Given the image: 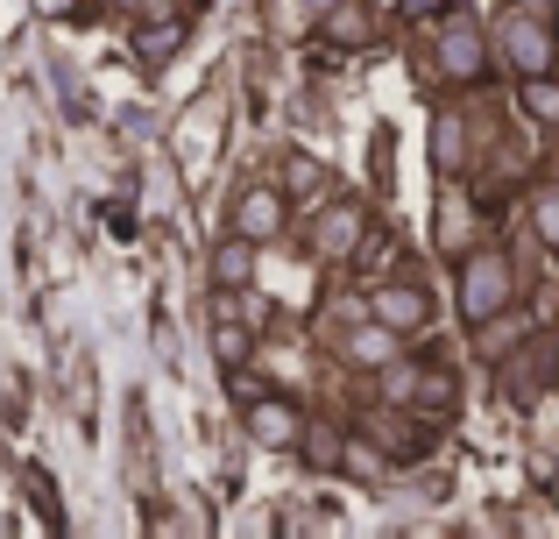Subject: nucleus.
<instances>
[{
  "instance_id": "f03ea898",
  "label": "nucleus",
  "mask_w": 559,
  "mask_h": 539,
  "mask_svg": "<svg viewBox=\"0 0 559 539\" xmlns=\"http://www.w3.org/2000/svg\"><path fill=\"white\" fill-rule=\"evenodd\" d=\"M510 298H518V270H510L503 256L481 249V256H467V263H461V319H475V327H481V319H496Z\"/></svg>"
},
{
  "instance_id": "20e7f679",
  "label": "nucleus",
  "mask_w": 559,
  "mask_h": 539,
  "mask_svg": "<svg viewBox=\"0 0 559 539\" xmlns=\"http://www.w3.org/2000/svg\"><path fill=\"white\" fill-rule=\"evenodd\" d=\"M489 65H496L489 36H481L475 22H447V36H439V71H447V79H461V85H475Z\"/></svg>"
},
{
  "instance_id": "9b49d317",
  "label": "nucleus",
  "mask_w": 559,
  "mask_h": 539,
  "mask_svg": "<svg viewBox=\"0 0 559 539\" xmlns=\"http://www.w3.org/2000/svg\"><path fill=\"white\" fill-rule=\"evenodd\" d=\"M248 270H255V242H248V235L219 242V256H213V277H219V291H248Z\"/></svg>"
},
{
  "instance_id": "7ed1b4c3",
  "label": "nucleus",
  "mask_w": 559,
  "mask_h": 539,
  "mask_svg": "<svg viewBox=\"0 0 559 539\" xmlns=\"http://www.w3.org/2000/svg\"><path fill=\"white\" fill-rule=\"evenodd\" d=\"M369 313L382 327H396V333H425L432 327V291H425L418 277H382L369 291Z\"/></svg>"
},
{
  "instance_id": "f3484780",
  "label": "nucleus",
  "mask_w": 559,
  "mask_h": 539,
  "mask_svg": "<svg viewBox=\"0 0 559 539\" xmlns=\"http://www.w3.org/2000/svg\"><path fill=\"white\" fill-rule=\"evenodd\" d=\"M284 185H290V192H298V199H312V192H319V164H312V156H290Z\"/></svg>"
},
{
  "instance_id": "a211bd4d",
  "label": "nucleus",
  "mask_w": 559,
  "mask_h": 539,
  "mask_svg": "<svg viewBox=\"0 0 559 539\" xmlns=\"http://www.w3.org/2000/svg\"><path fill=\"white\" fill-rule=\"evenodd\" d=\"M538 242H546V249H559V192L538 199Z\"/></svg>"
},
{
  "instance_id": "ddd939ff",
  "label": "nucleus",
  "mask_w": 559,
  "mask_h": 539,
  "mask_svg": "<svg viewBox=\"0 0 559 539\" xmlns=\"http://www.w3.org/2000/svg\"><path fill=\"white\" fill-rule=\"evenodd\" d=\"M135 43H142V65H164L170 50H185V22H178V14H156Z\"/></svg>"
},
{
  "instance_id": "6ab92c4d",
  "label": "nucleus",
  "mask_w": 559,
  "mask_h": 539,
  "mask_svg": "<svg viewBox=\"0 0 559 539\" xmlns=\"http://www.w3.org/2000/svg\"><path fill=\"white\" fill-rule=\"evenodd\" d=\"M418 405H432V412H447V405H453V384H447V376H425V384H418Z\"/></svg>"
},
{
  "instance_id": "dca6fc26",
  "label": "nucleus",
  "mask_w": 559,
  "mask_h": 539,
  "mask_svg": "<svg viewBox=\"0 0 559 539\" xmlns=\"http://www.w3.org/2000/svg\"><path fill=\"white\" fill-rule=\"evenodd\" d=\"M305 461H312V469H347V441L326 433V426H312L305 433Z\"/></svg>"
},
{
  "instance_id": "4be33fe9",
  "label": "nucleus",
  "mask_w": 559,
  "mask_h": 539,
  "mask_svg": "<svg viewBox=\"0 0 559 539\" xmlns=\"http://www.w3.org/2000/svg\"><path fill=\"white\" fill-rule=\"evenodd\" d=\"M305 8H312V14H326V8H333V0H305Z\"/></svg>"
},
{
  "instance_id": "aec40b11",
  "label": "nucleus",
  "mask_w": 559,
  "mask_h": 539,
  "mask_svg": "<svg viewBox=\"0 0 559 539\" xmlns=\"http://www.w3.org/2000/svg\"><path fill=\"white\" fill-rule=\"evenodd\" d=\"M396 14L404 22H432V14H447V0H396Z\"/></svg>"
},
{
  "instance_id": "412c9836",
  "label": "nucleus",
  "mask_w": 559,
  "mask_h": 539,
  "mask_svg": "<svg viewBox=\"0 0 559 539\" xmlns=\"http://www.w3.org/2000/svg\"><path fill=\"white\" fill-rule=\"evenodd\" d=\"M36 14H71V0H36Z\"/></svg>"
},
{
  "instance_id": "39448f33",
  "label": "nucleus",
  "mask_w": 559,
  "mask_h": 539,
  "mask_svg": "<svg viewBox=\"0 0 559 539\" xmlns=\"http://www.w3.org/2000/svg\"><path fill=\"white\" fill-rule=\"evenodd\" d=\"M284 192H276V185H248L241 199H234V235H248L262 249V242H276L284 235Z\"/></svg>"
},
{
  "instance_id": "423d86ee",
  "label": "nucleus",
  "mask_w": 559,
  "mask_h": 539,
  "mask_svg": "<svg viewBox=\"0 0 559 539\" xmlns=\"http://www.w3.org/2000/svg\"><path fill=\"white\" fill-rule=\"evenodd\" d=\"M248 433H255V447H298L305 441V419H298V405L255 390V398H248Z\"/></svg>"
},
{
  "instance_id": "0eeeda50",
  "label": "nucleus",
  "mask_w": 559,
  "mask_h": 539,
  "mask_svg": "<svg viewBox=\"0 0 559 539\" xmlns=\"http://www.w3.org/2000/svg\"><path fill=\"white\" fill-rule=\"evenodd\" d=\"M361 235H369V213H361V207H355V199H347V207H333V213H326V221H319V227H312V249H319V256H326V263H347V256H355V249H361Z\"/></svg>"
},
{
  "instance_id": "1a4fd4ad",
  "label": "nucleus",
  "mask_w": 559,
  "mask_h": 539,
  "mask_svg": "<svg viewBox=\"0 0 559 539\" xmlns=\"http://www.w3.org/2000/svg\"><path fill=\"white\" fill-rule=\"evenodd\" d=\"M467 242H475V207L467 199H439V256H461Z\"/></svg>"
},
{
  "instance_id": "9d476101",
  "label": "nucleus",
  "mask_w": 559,
  "mask_h": 539,
  "mask_svg": "<svg viewBox=\"0 0 559 539\" xmlns=\"http://www.w3.org/2000/svg\"><path fill=\"white\" fill-rule=\"evenodd\" d=\"M319 28H326V43H347V50H355V43H369V8H361V0H333V8L319 14Z\"/></svg>"
},
{
  "instance_id": "f257e3e1",
  "label": "nucleus",
  "mask_w": 559,
  "mask_h": 539,
  "mask_svg": "<svg viewBox=\"0 0 559 539\" xmlns=\"http://www.w3.org/2000/svg\"><path fill=\"white\" fill-rule=\"evenodd\" d=\"M489 50H496V65L518 71V79H546V71L559 65V43H552L546 14H532V8H503L496 14Z\"/></svg>"
},
{
  "instance_id": "2eb2a0df",
  "label": "nucleus",
  "mask_w": 559,
  "mask_h": 539,
  "mask_svg": "<svg viewBox=\"0 0 559 539\" xmlns=\"http://www.w3.org/2000/svg\"><path fill=\"white\" fill-rule=\"evenodd\" d=\"M524 114L546 121V128H559V85H552V71H546V79H524Z\"/></svg>"
},
{
  "instance_id": "6e6552de",
  "label": "nucleus",
  "mask_w": 559,
  "mask_h": 539,
  "mask_svg": "<svg viewBox=\"0 0 559 539\" xmlns=\"http://www.w3.org/2000/svg\"><path fill=\"white\" fill-rule=\"evenodd\" d=\"M341 348H347V362H361V370H390V362L404 355V333L382 327V319H369L361 333H341Z\"/></svg>"
},
{
  "instance_id": "4468645a",
  "label": "nucleus",
  "mask_w": 559,
  "mask_h": 539,
  "mask_svg": "<svg viewBox=\"0 0 559 539\" xmlns=\"http://www.w3.org/2000/svg\"><path fill=\"white\" fill-rule=\"evenodd\" d=\"M461 150H467L461 121H453V107H439V114H432V156H439V171H453V164H461Z\"/></svg>"
},
{
  "instance_id": "f8f14e48",
  "label": "nucleus",
  "mask_w": 559,
  "mask_h": 539,
  "mask_svg": "<svg viewBox=\"0 0 559 539\" xmlns=\"http://www.w3.org/2000/svg\"><path fill=\"white\" fill-rule=\"evenodd\" d=\"M213 355H219V370H241V362L255 355V333H248L241 319L219 313V327H213Z\"/></svg>"
}]
</instances>
